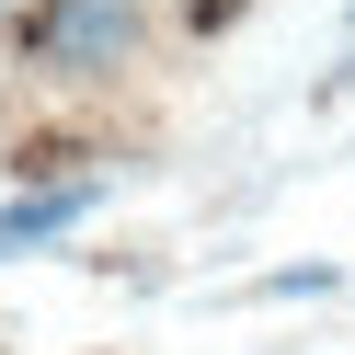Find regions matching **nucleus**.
I'll return each instance as SVG.
<instances>
[{
	"instance_id": "nucleus-1",
	"label": "nucleus",
	"mask_w": 355,
	"mask_h": 355,
	"mask_svg": "<svg viewBox=\"0 0 355 355\" xmlns=\"http://www.w3.org/2000/svg\"><path fill=\"white\" fill-rule=\"evenodd\" d=\"M138 46H149L138 0H35L24 12V58L58 80H115V69H138Z\"/></svg>"
},
{
	"instance_id": "nucleus-2",
	"label": "nucleus",
	"mask_w": 355,
	"mask_h": 355,
	"mask_svg": "<svg viewBox=\"0 0 355 355\" xmlns=\"http://www.w3.org/2000/svg\"><path fill=\"white\" fill-rule=\"evenodd\" d=\"M103 207V172H80V184H35V195H12L0 207V252H35V241H69L80 218Z\"/></svg>"
},
{
	"instance_id": "nucleus-3",
	"label": "nucleus",
	"mask_w": 355,
	"mask_h": 355,
	"mask_svg": "<svg viewBox=\"0 0 355 355\" xmlns=\"http://www.w3.org/2000/svg\"><path fill=\"white\" fill-rule=\"evenodd\" d=\"M332 286H344L332 263H275V275H252L241 298H332Z\"/></svg>"
},
{
	"instance_id": "nucleus-4",
	"label": "nucleus",
	"mask_w": 355,
	"mask_h": 355,
	"mask_svg": "<svg viewBox=\"0 0 355 355\" xmlns=\"http://www.w3.org/2000/svg\"><path fill=\"white\" fill-rule=\"evenodd\" d=\"M0 263H12V252H0Z\"/></svg>"
}]
</instances>
